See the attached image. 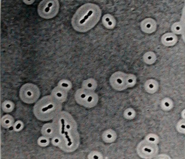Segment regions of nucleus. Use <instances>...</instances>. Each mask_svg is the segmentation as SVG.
Masks as SVG:
<instances>
[{
	"mask_svg": "<svg viewBox=\"0 0 185 159\" xmlns=\"http://www.w3.org/2000/svg\"><path fill=\"white\" fill-rule=\"evenodd\" d=\"M101 15V11L99 6L92 3H86L76 11L71 19V25L76 31L86 33L94 27Z\"/></svg>",
	"mask_w": 185,
	"mask_h": 159,
	"instance_id": "obj_1",
	"label": "nucleus"
},
{
	"mask_svg": "<svg viewBox=\"0 0 185 159\" xmlns=\"http://www.w3.org/2000/svg\"><path fill=\"white\" fill-rule=\"evenodd\" d=\"M71 86V83L67 80H62L58 84V87L66 92L70 90Z\"/></svg>",
	"mask_w": 185,
	"mask_h": 159,
	"instance_id": "obj_5",
	"label": "nucleus"
},
{
	"mask_svg": "<svg viewBox=\"0 0 185 159\" xmlns=\"http://www.w3.org/2000/svg\"><path fill=\"white\" fill-rule=\"evenodd\" d=\"M55 142H56V143H58V142H59V140L58 139H55Z\"/></svg>",
	"mask_w": 185,
	"mask_h": 159,
	"instance_id": "obj_9",
	"label": "nucleus"
},
{
	"mask_svg": "<svg viewBox=\"0 0 185 159\" xmlns=\"http://www.w3.org/2000/svg\"><path fill=\"white\" fill-rule=\"evenodd\" d=\"M47 142V141H46V140H45V139H43V140H41V142H42H42H43V143H44V142L45 143V142Z\"/></svg>",
	"mask_w": 185,
	"mask_h": 159,
	"instance_id": "obj_10",
	"label": "nucleus"
},
{
	"mask_svg": "<svg viewBox=\"0 0 185 159\" xmlns=\"http://www.w3.org/2000/svg\"><path fill=\"white\" fill-rule=\"evenodd\" d=\"M102 22L105 27L110 29L114 28L116 25L115 18L110 14L104 15L102 19Z\"/></svg>",
	"mask_w": 185,
	"mask_h": 159,
	"instance_id": "obj_3",
	"label": "nucleus"
},
{
	"mask_svg": "<svg viewBox=\"0 0 185 159\" xmlns=\"http://www.w3.org/2000/svg\"><path fill=\"white\" fill-rule=\"evenodd\" d=\"M47 132L48 133H50L51 132V130L50 129H47Z\"/></svg>",
	"mask_w": 185,
	"mask_h": 159,
	"instance_id": "obj_8",
	"label": "nucleus"
},
{
	"mask_svg": "<svg viewBox=\"0 0 185 159\" xmlns=\"http://www.w3.org/2000/svg\"><path fill=\"white\" fill-rule=\"evenodd\" d=\"M84 89L87 90H91L94 89L95 87V83L92 80H87L85 81L83 83Z\"/></svg>",
	"mask_w": 185,
	"mask_h": 159,
	"instance_id": "obj_6",
	"label": "nucleus"
},
{
	"mask_svg": "<svg viewBox=\"0 0 185 159\" xmlns=\"http://www.w3.org/2000/svg\"><path fill=\"white\" fill-rule=\"evenodd\" d=\"M23 2L24 3V4H26L27 5H31L32 4H33L34 2V1H23Z\"/></svg>",
	"mask_w": 185,
	"mask_h": 159,
	"instance_id": "obj_7",
	"label": "nucleus"
},
{
	"mask_svg": "<svg viewBox=\"0 0 185 159\" xmlns=\"http://www.w3.org/2000/svg\"><path fill=\"white\" fill-rule=\"evenodd\" d=\"M60 7V3L57 0H44L38 6V14L42 18L52 19L58 15Z\"/></svg>",
	"mask_w": 185,
	"mask_h": 159,
	"instance_id": "obj_2",
	"label": "nucleus"
},
{
	"mask_svg": "<svg viewBox=\"0 0 185 159\" xmlns=\"http://www.w3.org/2000/svg\"><path fill=\"white\" fill-rule=\"evenodd\" d=\"M53 94L55 98H63L66 96V91L58 87L53 90Z\"/></svg>",
	"mask_w": 185,
	"mask_h": 159,
	"instance_id": "obj_4",
	"label": "nucleus"
}]
</instances>
